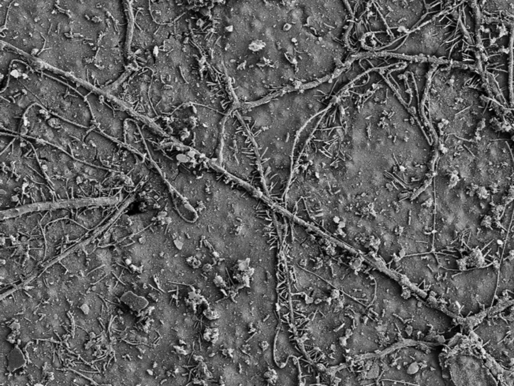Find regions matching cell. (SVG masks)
Segmentation results:
<instances>
[{
	"instance_id": "cell-1",
	"label": "cell",
	"mask_w": 514,
	"mask_h": 386,
	"mask_svg": "<svg viewBox=\"0 0 514 386\" xmlns=\"http://www.w3.org/2000/svg\"><path fill=\"white\" fill-rule=\"evenodd\" d=\"M309 93H292L236 110L253 140L268 198L280 207L291 176L294 146L314 110Z\"/></svg>"
},
{
	"instance_id": "cell-2",
	"label": "cell",
	"mask_w": 514,
	"mask_h": 386,
	"mask_svg": "<svg viewBox=\"0 0 514 386\" xmlns=\"http://www.w3.org/2000/svg\"><path fill=\"white\" fill-rule=\"evenodd\" d=\"M218 165L226 173L268 198L256 146L236 107L223 123Z\"/></svg>"
}]
</instances>
